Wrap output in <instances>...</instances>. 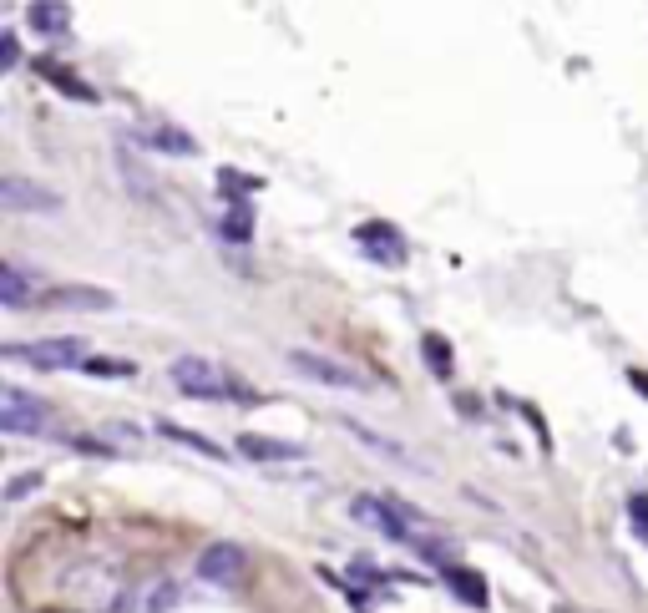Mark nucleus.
Masks as SVG:
<instances>
[{
	"label": "nucleus",
	"instance_id": "1",
	"mask_svg": "<svg viewBox=\"0 0 648 613\" xmlns=\"http://www.w3.org/2000/svg\"><path fill=\"white\" fill-rule=\"evenodd\" d=\"M173 386L193 401H249V386H243L238 375H228L223 365L203 360V355L173 360Z\"/></svg>",
	"mask_w": 648,
	"mask_h": 613
},
{
	"label": "nucleus",
	"instance_id": "2",
	"mask_svg": "<svg viewBox=\"0 0 648 613\" xmlns=\"http://www.w3.org/2000/svg\"><path fill=\"white\" fill-rule=\"evenodd\" d=\"M350 517L360 522V527H370L375 538H385V543H421L416 538V512L411 507H400V502H385V497H355L350 502Z\"/></svg>",
	"mask_w": 648,
	"mask_h": 613
},
{
	"label": "nucleus",
	"instance_id": "3",
	"mask_svg": "<svg viewBox=\"0 0 648 613\" xmlns=\"http://www.w3.org/2000/svg\"><path fill=\"white\" fill-rule=\"evenodd\" d=\"M51 426V406L21 386H6L0 391V431L6 436H41Z\"/></svg>",
	"mask_w": 648,
	"mask_h": 613
},
{
	"label": "nucleus",
	"instance_id": "4",
	"mask_svg": "<svg viewBox=\"0 0 648 613\" xmlns=\"http://www.w3.org/2000/svg\"><path fill=\"white\" fill-rule=\"evenodd\" d=\"M6 360H26L36 370H71V365H87V345L81 340H36V345H6L0 350Z\"/></svg>",
	"mask_w": 648,
	"mask_h": 613
},
{
	"label": "nucleus",
	"instance_id": "5",
	"mask_svg": "<svg viewBox=\"0 0 648 613\" xmlns=\"http://www.w3.org/2000/svg\"><path fill=\"white\" fill-rule=\"evenodd\" d=\"M289 365H294L304 380H314V386L365 391V375H360V370H350V365H340V360H324V355H314V350H289Z\"/></svg>",
	"mask_w": 648,
	"mask_h": 613
},
{
	"label": "nucleus",
	"instance_id": "6",
	"mask_svg": "<svg viewBox=\"0 0 648 613\" xmlns=\"http://www.w3.org/2000/svg\"><path fill=\"white\" fill-rule=\"evenodd\" d=\"M173 608H178V583L168 573H152L117 598V613H173Z\"/></svg>",
	"mask_w": 648,
	"mask_h": 613
},
{
	"label": "nucleus",
	"instance_id": "7",
	"mask_svg": "<svg viewBox=\"0 0 648 613\" xmlns=\"http://www.w3.org/2000/svg\"><path fill=\"white\" fill-rule=\"evenodd\" d=\"M243 568H249V558H243V548L228 543V538H218V543H208L198 553V578L213 583V588H233L243 578Z\"/></svg>",
	"mask_w": 648,
	"mask_h": 613
},
{
	"label": "nucleus",
	"instance_id": "8",
	"mask_svg": "<svg viewBox=\"0 0 648 613\" xmlns=\"http://www.w3.org/2000/svg\"><path fill=\"white\" fill-rule=\"evenodd\" d=\"M0 208L6 213H61V193L11 173V178H0Z\"/></svg>",
	"mask_w": 648,
	"mask_h": 613
},
{
	"label": "nucleus",
	"instance_id": "9",
	"mask_svg": "<svg viewBox=\"0 0 648 613\" xmlns=\"http://www.w3.org/2000/svg\"><path fill=\"white\" fill-rule=\"evenodd\" d=\"M355 244H360L375 264H405V239L395 234L390 223H360V228H355Z\"/></svg>",
	"mask_w": 648,
	"mask_h": 613
},
{
	"label": "nucleus",
	"instance_id": "10",
	"mask_svg": "<svg viewBox=\"0 0 648 613\" xmlns=\"http://www.w3.org/2000/svg\"><path fill=\"white\" fill-rule=\"evenodd\" d=\"M238 456H249V462H299L304 446L274 441V436H259V431H243L238 436Z\"/></svg>",
	"mask_w": 648,
	"mask_h": 613
},
{
	"label": "nucleus",
	"instance_id": "11",
	"mask_svg": "<svg viewBox=\"0 0 648 613\" xmlns=\"http://www.w3.org/2000/svg\"><path fill=\"white\" fill-rule=\"evenodd\" d=\"M51 304H56V310H97V315L117 310V299H112L107 289H92V284H71V289H56V294H51Z\"/></svg>",
	"mask_w": 648,
	"mask_h": 613
},
{
	"label": "nucleus",
	"instance_id": "12",
	"mask_svg": "<svg viewBox=\"0 0 648 613\" xmlns=\"http://www.w3.org/2000/svg\"><path fill=\"white\" fill-rule=\"evenodd\" d=\"M41 76H46L51 87H61V97H71V102H97V92L81 82V76H71L61 61H41Z\"/></svg>",
	"mask_w": 648,
	"mask_h": 613
},
{
	"label": "nucleus",
	"instance_id": "13",
	"mask_svg": "<svg viewBox=\"0 0 648 613\" xmlns=\"http://www.w3.org/2000/svg\"><path fill=\"white\" fill-rule=\"evenodd\" d=\"M31 26L41 36H66L71 31V11L61 6V0H36V6H31Z\"/></svg>",
	"mask_w": 648,
	"mask_h": 613
},
{
	"label": "nucleus",
	"instance_id": "14",
	"mask_svg": "<svg viewBox=\"0 0 648 613\" xmlns=\"http://www.w3.org/2000/svg\"><path fill=\"white\" fill-rule=\"evenodd\" d=\"M142 142L152 152H173V158H193V152H198V142L188 132H178V127H152V132H142Z\"/></svg>",
	"mask_w": 648,
	"mask_h": 613
},
{
	"label": "nucleus",
	"instance_id": "15",
	"mask_svg": "<svg viewBox=\"0 0 648 613\" xmlns=\"http://www.w3.org/2000/svg\"><path fill=\"white\" fill-rule=\"evenodd\" d=\"M31 279L16 269V264H6V269H0V304H6V310H26V304H31Z\"/></svg>",
	"mask_w": 648,
	"mask_h": 613
},
{
	"label": "nucleus",
	"instance_id": "16",
	"mask_svg": "<svg viewBox=\"0 0 648 613\" xmlns=\"http://www.w3.org/2000/svg\"><path fill=\"white\" fill-rule=\"evenodd\" d=\"M168 441H178V446H193V451H203L208 462H233V456H223V446L218 441H208V436H198V431H183V426H157Z\"/></svg>",
	"mask_w": 648,
	"mask_h": 613
},
{
	"label": "nucleus",
	"instance_id": "17",
	"mask_svg": "<svg viewBox=\"0 0 648 613\" xmlns=\"http://www.w3.org/2000/svg\"><path fill=\"white\" fill-rule=\"evenodd\" d=\"M446 583L471 603V608H486V583H476V573L471 568H456V563H446Z\"/></svg>",
	"mask_w": 648,
	"mask_h": 613
},
{
	"label": "nucleus",
	"instance_id": "18",
	"mask_svg": "<svg viewBox=\"0 0 648 613\" xmlns=\"http://www.w3.org/2000/svg\"><path fill=\"white\" fill-rule=\"evenodd\" d=\"M87 370L102 375V380H127V375H137L132 360H107V355H87Z\"/></svg>",
	"mask_w": 648,
	"mask_h": 613
},
{
	"label": "nucleus",
	"instance_id": "19",
	"mask_svg": "<svg viewBox=\"0 0 648 613\" xmlns=\"http://www.w3.org/2000/svg\"><path fill=\"white\" fill-rule=\"evenodd\" d=\"M421 350H426V360H431V370H436V375L446 380V375H451V350L441 345V335H426V340H421Z\"/></svg>",
	"mask_w": 648,
	"mask_h": 613
},
{
	"label": "nucleus",
	"instance_id": "20",
	"mask_svg": "<svg viewBox=\"0 0 648 613\" xmlns=\"http://www.w3.org/2000/svg\"><path fill=\"white\" fill-rule=\"evenodd\" d=\"M628 517H633V527L643 532V543H648V497H628Z\"/></svg>",
	"mask_w": 648,
	"mask_h": 613
},
{
	"label": "nucleus",
	"instance_id": "21",
	"mask_svg": "<svg viewBox=\"0 0 648 613\" xmlns=\"http://www.w3.org/2000/svg\"><path fill=\"white\" fill-rule=\"evenodd\" d=\"M36 487H41V472H26V477H16V482L6 487V497H11V502H21V497H26V492H36Z\"/></svg>",
	"mask_w": 648,
	"mask_h": 613
},
{
	"label": "nucleus",
	"instance_id": "22",
	"mask_svg": "<svg viewBox=\"0 0 648 613\" xmlns=\"http://www.w3.org/2000/svg\"><path fill=\"white\" fill-rule=\"evenodd\" d=\"M0 61H6V71L21 61V46H16V31H6V41H0Z\"/></svg>",
	"mask_w": 648,
	"mask_h": 613
},
{
	"label": "nucleus",
	"instance_id": "23",
	"mask_svg": "<svg viewBox=\"0 0 648 613\" xmlns=\"http://www.w3.org/2000/svg\"><path fill=\"white\" fill-rule=\"evenodd\" d=\"M633 391H638V396H648V370H633Z\"/></svg>",
	"mask_w": 648,
	"mask_h": 613
}]
</instances>
